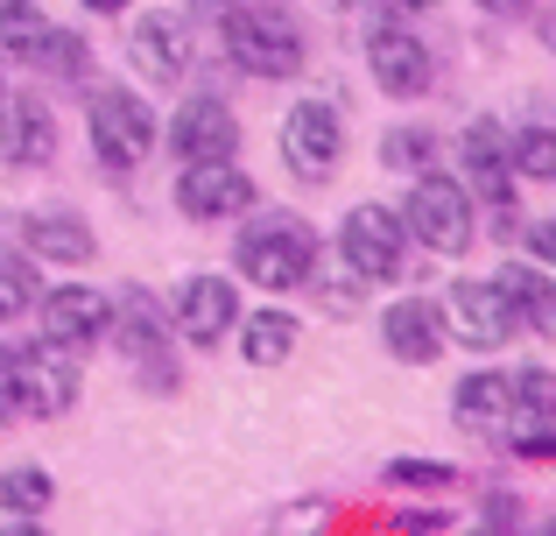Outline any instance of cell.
<instances>
[{"mask_svg": "<svg viewBox=\"0 0 556 536\" xmlns=\"http://www.w3.org/2000/svg\"><path fill=\"white\" fill-rule=\"evenodd\" d=\"M282 155H289V170L296 177H331V163L345 155V121H339V107H325V99H296L289 107V121H282Z\"/></svg>", "mask_w": 556, "mask_h": 536, "instance_id": "8992f818", "label": "cell"}, {"mask_svg": "<svg viewBox=\"0 0 556 536\" xmlns=\"http://www.w3.org/2000/svg\"><path fill=\"white\" fill-rule=\"evenodd\" d=\"M232 317H240V297H232L226 275H190V283H184V297H177V325H184V339H190V346L226 339Z\"/></svg>", "mask_w": 556, "mask_h": 536, "instance_id": "4fadbf2b", "label": "cell"}, {"mask_svg": "<svg viewBox=\"0 0 556 536\" xmlns=\"http://www.w3.org/2000/svg\"><path fill=\"white\" fill-rule=\"evenodd\" d=\"M42 28H50L42 8H28V0H0V50H8V57H28L42 42Z\"/></svg>", "mask_w": 556, "mask_h": 536, "instance_id": "7402d4cb", "label": "cell"}, {"mask_svg": "<svg viewBox=\"0 0 556 536\" xmlns=\"http://www.w3.org/2000/svg\"><path fill=\"white\" fill-rule=\"evenodd\" d=\"M14 402L22 416H64L78 402V346L64 339H36L14 353Z\"/></svg>", "mask_w": 556, "mask_h": 536, "instance_id": "3957f363", "label": "cell"}, {"mask_svg": "<svg viewBox=\"0 0 556 536\" xmlns=\"http://www.w3.org/2000/svg\"><path fill=\"white\" fill-rule=\"evenodd\" d=\"M367 64H374V78H380V92H394V99H416V92H430V50H422L408 28H374V42H367Z\"/></svg>", "mask_w": 556, "mask_h": 536, "instance_id": "8fae6325", "label": "cell"}, {"mask_svg": "<svg viewBox=\"0 0 556 536\" xmlns=\"http://www.w3.org/2000/svg\"><path fill=\"white\" fill-rule=\"evenodd\" d=\"M177 205L190 212V220H232V212L254 205V177H247L232 155H218V163H184Z\"/></svg>", "mask_w": 556, "mask_h": 536, "instance_id": "ba28073f", "label": "cell"}, {"mask_svg": "<svg viewBox=\"0 0 556 536\" xmlns=\"http://www.w3.org/2000/svg\"><path fill=\"white\" fill-rule=\"evenodd\" d=\"M85 8H92V14H121L127 0H85Z\"/></svg>", "mask_w": 556, "mask_h": 536, "instance_id": "8d00e7d4", "label": "cell"}, {"mask_svg": "<svg viewBox=\"0 0 556 536\" xmlns=\"http://www.w3.org/2000/svg\"><path fill=\"white\" fill-rule=\"evenodd\" d=\"M28 57H36V64H50V71H64V78H71V71H85V42L71 36V28H42V42Z\"/></svg>", "mask_w": 556, "mask_h": 536, "instance_id": "d4e9b609", "label": "cell"}, {"mask_svg": "<svg viewBox=\"0 0 556 536\" xmlns=\"http://www.w3.org/2000/svg\"><path fill=\"white\" fill-rule=\"evenodd\" d=\"M451 311H458V332L472 346H501L521 332V303L507 297V283L493 275V283H458L451 289Z\"/></svg>", "mask_w": 556, "mask_h": 536, "instance_id": "30bf717a", "label": "cell"}, {"mask_svg": "<svg viewBox=\"0 0 556 536\" xmlns=\"http://www.w3.org/2000/svg\"><path fill=\"white\" fill-rule=\"evenodd\" d=\"M240 269L254 275L261 289H296L317 275V234L296 220V212H268L240 234Z\"/></svg>", "mask_w": 556, "mask_h": 536, "instance_id": "7a4b0ae2", "label": "cell"}, {"mask_svg": "<svg viewBox=\"0 0 556 536\" xmlns=\"http://www.w3.org/2000/svg\"><path fill=\"white\" fill-rule=\"evenodd\" d=\"M50 495H56V487H50V473H42V466L0 473V509H8V515H42V509H50Z\"/></svg>", "mask_w": 556, "mask_h": 536, "instance_id": "44dd1931", "label": "cell"}, {"mask_svg": "<svg viewBox=\"0 0 556 536\" xmlns=\"http://www.w3.org/2000/svg\"><path fill=\"white\" fill-rule=\"evenodd\" d=\"M479 8H493V14H521L529 0H479Z\"/></svg>", "mask_w": 556, "mask_h": 536, "instance_id": "d590c367", "label": "cell"}, {"mask_svg": "<svg viewBox=\"0 0 556 536\" xmlns=\"http://www.w3.org/2000/svg\"><path fill=\"white\" fill-rule=\"evenodd\" d=\"M507 410H515V382H501V374H465L458 382V424L465 431L507 424Z\"/></svg>", "mask_w": 556, "mask_h": 536, "instance_id": "d6986e66", "label": "cell"}, {"mask_svg": "<svg viewBox=\"0 0 556 536\" xmlns=\"http://www.w3.org/2000/svg\"><path fill=\"white\" fill-rule=\"evenodd\" d=\"M8 416H22V402H14V346H0V424Z\"/></svg>", "mask_w": 556, "mask_h": 536, "instance_id": "4dcf8cb0", "label": "cell"}, {"mask_svg": "<svg viewBox=\"0 0 556 536\" xmlns=\"http://www.w3.org/2000/svg\"><path fill=\"white\" fill-rule=\"evenodd\" d=\"M515 410L529 424H556V374H543V367L515 374Z\"/></svg>", "mask_w": 556, "mask_h": 536, "instance_id": "603a6c76", "label": "cell"}, {"mask_svg": "<svg viewBox=\"0 0 556 536\" xmlns=\"http://www.w3.org/2000/svg\"><path fill=\"white\" fill-rule=\"evenodd\" d=\"M169 141H177L184 163H218V155L240 149V121H232L218 99H190L177 113V127H169Z\"/></svg>", "mask_w": 556, "mask_h": 536, "instance_id": "9a60e30c", "label": "cell"}, {"mask_svg": "<svg viewBox=\"0 0 556 536\" xmlns=\"http://www.w3.org/2000/svg\"><path fill=\"white\" fill-rule=\"evenodd\" d=\"M521 317H529V325L543 332V339H556V283H543V275H535L529 297H521Z\"/></svg>", "mask_w": 556, "mask_h": 536, "instance_id": "83f0119b", "label": "cell"}, {"mask_svg": "<svg viewBox=\"0 0 556 536\" xmlns=\"http://www.w3.org/2000/svg\"><path fill=\"white\" fill-rule=\"evenodd\" d=\"M515 452H521V459H556V424H529V431L515 438Z\"/></svg>", "mask_w": 556, "mask_h": 536, "instance_id": "f546056e", "label": "cell"}, {"mask_svg": "<svg viewBox=\"0 0 556 536\" xmlns=\"http://www.w3.org/2000/svg\"><path fill=\"white\" fill-rule=\"evenodd\" d=\"M380 339H388L394 360H408V367H430V360L444 353V317H437V303L402 297V303H388V317H380Z\"/></svg>", "mask_w": 556, "mask_h": 536, "instance_id": "5bb4252c", "label": "cell"}, {"mask_svg": "<svg viewBox=\"0 0 556 536\" xmlns=\"http://www.w3.org/2000/svg\"><path fill=\"white\" fill-rule=\"evenodd\" d=\"M127 50H135V64L149 71L155 85L184 78V71H190V28H184V14H141L135 36H127Z\"/></svg>", "mask_w": 556, "mask_h": 536, "instance_id": "2e32d148", "label": "cell"}, {"mask_svg": "<svg viewBox=\"0 0 556 536\" xmlns=\"http://www.w3.org/2000/svg\"><path fill=\"white\" fill-rule=\"evenodd\" d=\"M0 149H8V163H50V149H56L50 107L28 99V92L0 99Z\"/></svg>", "mask_w": 556, "mask_h": 536, "instance_id": "e0dca14e", "label": "cell"}, {"mask_svg": "<svg viewBox=\"0 0 556 536\" xmlns=\"http://www.w3.org/2000/svg\"><path fill=\"white\" fill-rule=\"evenodd\" d=\"M198 8H204V14H232V0H198Z\"/></svg>", "mask_w": 556, "mask_h": 536, "instance_id": "74e56055", "label": "cell"}, {"mask_svg": "<svg viewBox=\"0 0 556 536\" xmlns=\"http://www.w3.org/2000/svg\"><path fill=\"white\" fill-rule=\"evenodd\" d=\"M22 240L28 254H42V262H92V226L64 220V212H50V220H22Z\"/></svg>", "mask_w": 556, "mask_h": 536, "instance_id": "ac0fdd59", "label": "cell"}, {"mask_svg": "<svg viewBox=\"0 0 556 536\" xmlns=\"http://www.w3.org/2000/svg\"><path fill=\"white\" fill-rule=\"evenodd\" d=\"M388 481H402V487H451L458 473H451V466H430V459H402Z\"/></svg>", "mask_w": 556, "mask_h": 536, "instance_id": "f1b7e54d", "label": "cell"}, {"mask_svg": "<svg viewBox=\"0 0 556 536\" xmlns=\"http://www.w3.org/2000/svg\"><path fill=\"white\" fill-rule=\"evenodd\" d=\"M486 523H515V495H493L486 501Z\"/></svg>", "mask_w": 556, "mask_h": 536, "instance_id": "836d02e7", "label": "cell"}, {"mask_svg": "<svg viewBox=\"0 0 556 536\" xmlns=\"http://www.w3.org/2000/svg\"><path fill=\"white\" fill-rule=\"evenodd\" d=\"M402 226L430 254H465L472 248V198H465V184H451V177H416Z\"/></svg>", "mask_w": 556, "mask_h": 536, "instance_id": "5b68a950", "label": "cell"}, {"mask_svg": "<svg viewBox=\"0 0 556 536\" xmlns=\"http://www.w3.org/2000/svg\"><path fill=\"white\" fill-rule=\"evenodd\" d=\"M92 149H99V163H113V170L149 163V149H155V113L141 107L127 85H99V92H92Z\"/></svg>", "mask_w": 556, "mask_h": 536, "instance_id": "277c9868", "label": "cell"}, {"mask_svg": "<svg viewBox=\"0 0 556 536\" xmlns=\"http://www.w3.org/2000/svg\"><path fill=\"white\" fill-rule=\"evenodd\" d=\"M99 332H113V303L99 297V289H50L42 297V339H64V346H92Z\"/></svg>", "mask_w": 556, "mask_h": 536, "instance_id": "7c38bea8", "label": "cell"}, {"mask_svg": "<svg viewBox=\"0 0 556 536\" xmlns=\"http://www.w3.org/2000/svg\"><path fill=\"white\" fill-rule=\"evenodd\" d=\"M240 353L254 360V367H282V360L296 353V317H289V311H261V317H247Z\"/></svg>", "mask_w": 556, "mask_h": 536, "instance_id": "ffe728a7", "label": "cell"}, {"mask_svg": "<svg viewBox=\"0 0 556 536\" xmlns=\"http://www.w3.org/2000/svg\"><path fill=\"white\" fill-rule=\"evenodd\" d=\"M465 170H472L479 198L493 205V234H507V226H515V205H507V191H515V163H507V135L493 121L465 127Z\"/></svg>", "mask_w": 556, "mask_h": 536, "instance_id": "9c48e42d", "label": "cell"}, {"mask_svg": "<svg viewBox=\"0 0 556 536\" xmlns=\"http://www.w3.org/2000/svg\"><path fill=\"white\" fill-rule=\"evenodd\" d=\"M451 515L444 509H416V515H402V529H444Z\"/></svg>", "mask_w": 556, "mask_h": 536, "instance_id": "d6a6232c", "label": "cell"}, {"mask_svg": "<svg viewBox=\"0 0 556 536\" xmlns=\"http://www.w3.org/2000/svg\"><path fill=\"white\" fill-rule=\"evenodd\" d=\"M529 240H535V254H543V262L556 269V220H543V226H535V234H529Z\"/></svg>", "mask_w": 556, "mask_h": 536, "instance_id": "1f68e13d", "label": "cell"}, {"mask_svg": "<svg viewBox=\"0 0 556 536\" xmlns=\"http://www.w3.org/2000/svg\"><path fill=\"white\" fill-rule=\"evenodd\" d=\"M507 163L529 170V177H556V127H529V135L507 149Z\"/></svg>", "mask_w": 556, "mask_h": 536, "instance_id": "cb8c5ba5", "label": "cell"}, {"mask_svg": "<svg viewBox=\"0 0 556 536\" xmlns=\"http://www.w3.org/2000/svg\"><path fill=\"white\" fill-rule=\"evenodd\" d=\"M28 303H36V283L22 275V262H0V325H8V317H22Z\"/></svg>", "mask_w": 556, "mask_h": 536, "instance_id": "4316f807", "label": "cell"}, {"mask_svg": "<svg viewBox=\"0 0 556 536\" xmlns=\"http://www.w3.org/2000/svg\"><path fill=\"white\" fill-rule=\"evenodd\" d=\"M380 8H388V14H402V22H408V14H422V8H437V0H380Z\"/></svg>", "mask_w": 556, "mask_h": 536, "instance_id": "e575fe53", "label": "cell"}, {"mask_svg": "<svg viewBox=\"0 0 556 536\" xmlns=\"http://www.w3.org/2000/svg\"><path fill=\"white\" fill-rule=\"evenodd\" d=\"M226 50L247 78H296L303 71V36L275 0H254V8L226 14Z\"/></svg>", "mask_w": 556, "mask_h": 536, "instance_id": "6da1fadb", "label": "cell"}, {"mask_svg": "<svg viewBox=\"0 0 556 536\" xmlns=\"http://www.w3.org/2000/svg\"><path fill=\"white\" fill-rule=\"evenodd\" d=\"M543 36H549V42H556V14H549V22H543Z\"/></svg>", "mask_w": 556, "mask_h": 536, "instance_id": "f35d334b", "label": "cell"}, {"mask_svg": "<svg viewBox=\"0 0 556 536\" xmlns=\"http://www.w3.org/2000/svg\"><path fill=\"white\" fill-rule=\"evenodd\" d=\"M339 254H345V269H353L359 283H374V275H402V254H408L402 212L359 205L353 220H345V234H339Z\"/></svg>", "mask_w": 556, "mask_h": 536, "instance_id": "52a82bcc", "label": "cell"}, {"mask_svg": "<svg viewBox=\"0 0 556 536\" xmlns=\"http://www.w3.org/2000/svg\"><path fill=\"white\" fill-rule=\"evenodd\" d=\"M380 155H388L394 170H422V163H430V155H437V141L422 135V127H394V135L380 141Z\"/></svg>", "mask_w": 556, "mask_h": 536, "instance_id": "484cf974", "label": "cell"}]
</instances>
